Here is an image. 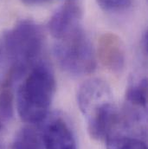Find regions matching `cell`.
<instances>
[{
    "label": "cell",
    "mask_w": 148,
    "mask_h": 149,
    "mask_svg": "<svg viewBox=\"0 0 148 149\" xmlns=\"http://www.w3.org/2000/svg\"><path fill=\"white\" fill-rule=\"evenodd\" d=\"M12 149H45L42 134L32 127H24L16 134Z\"/></svg>",
    "instance_id": "cell-10"
},
{
    "label": "cell",
    "mask_w": 148,
    "mask_h": 149,
    "mask_svg": "<svg viewBox=\"0 0 148 149\" xmlns=\"http://www.w3.org/2000/svg\"><path fill=\"white\" fill-rule=\"evenodd\" d=\"M0 56H1V49H0Z\"/></svg>",
    "instance_id": "cell-16"
},
{
    "label": "cell",
    "mask_w": 148,
    "mask_h": 149,
    "mask_svg": "<svg viewBox=\"0 0 148 149\" xmlns=\"http://www.w3.org/2000/svg\"><path fill=\"white\" fill-rule=\"evenodd\" d=\"M54 55L60 67L73 75L91 74L96 67L93 45L81 27L58 40Z\"/></svg>",
    "instance_id": "cell-3"
},
{
    "label": "cell",
    "mask_w": 148,
    "mask_h": 149,
    "mask_svg": "<svg viewBox=\"0 0 148 149\" xmlns=\"http://www.w3.org/2000/svg\"><path fill=\"white\" fill-rule=\"evenodd\" d=\"M105 141L107 149H147V143L143 140L125 135L116 131L109 134Z\"/></svg>",
    "instance_id": "cell-11"
},
{
    "label": "cell",
    "mask_w": 148,
    "mask_h": 149,
    "mask_svg": "<svg viewBox=\"0 0 148 149\" xmlns=\"http://www.w3.org/2000/svg\"><path fill=\"white\" fill-rule=\"evenodd\" d=\"M68 1H74V0H68Z\"/></svg>",
    "instance_id": "cell-17"
},
{
    "label": "cell",
    "mask_w": 148,
    "mask_h": 149,
    "mask_svg": "<svg viewBox=\"0 0 148 149\" xmlns=\"http://www.w3.org/2000/svg\"><path fill=\"white\" fill-rule=\"evenodd\" d=\"M148 35L147 31H146L144 34H143V37H142V40H141V47H142V49L145 53V55H147V45H148Z\"/></svg>",
    "instance_id": "cell-15"
},
{
    "label": "cell",
    "mask_w": 148,
    "mask_h": 149,
    "mask_svg": "<svg viewBox=\"0 0 148 149\" xmlns=\"http://www.w3.org/2000/svg\"><path fill=\"white\" fill-rule=\"evenodd\" d=\"M100 7L108 12H120L126 10L132 0H96Z\"/></svg>",
    "instance_id": "cell-13"
},
{
    "label": "cell",
    "mask_w": 148,
    "mask_h": 149,
    "mask_svg": "<svg viewBox=\"0 0 148 149\" xmlns=\"http://www.w3.org/2000/svg\"><path fill=\"white\" fill-rule=\"evenodd\" d=\"M41 27L31 20H22L4 35V48L11 67L4 83L13 86L33 66L43 48Z\"/></svg>",
    "instance_id": "cell-2"
},
{
    "label": "cell",
    "mask_w": 148,
    "mask_h": 149,
    "mask_svg": "<svg viewBox=\"0 0 148 149\" xmlns=\"http://www.w3.org/2000/svg\"><path fill=\"white\" fill-rule=\"evenodd\" d=\"M26 5H41L49 3L51 0H21Z\"/></svg>",
    "instance_id": "cell-14"
},
{
    "label": "cell",
    "mask_w": 148,
    "mask_h": 149,
    "mask_svg": "<svg viewBox=\"0 0 148 149\" xmlns=\"http://www.w3.org/2000/svg\"><path fill=\"white\" fill-rule=\"evenodd\" d=\"M97 56L103 67L115 74L121 73L126 63V54L121 39L113 33H104L98 39Z\"/></svg>",
    "instance_id": "cell-5"
},
{
    "label": "cell",
    "mask_w": 148,
    "mask_h": 149,
    "mask_svg": "<svg viewBox=\"0 0 148 149\" xmlns=\"http://www.w3.org/2000/svg\"><path fill=\"white\" fill-rule=\"evenodd\" d=\"M81 10L74 1H68L50 17L48 27L52 37L61 40L80 28Z\"/></svg>",
    "instance_id": "cell-7"
},
{
    "label": "cell",
    "mask_w": 148,
    "mask_h": 149,
    "mask_svg": "<svg viewBox=\"0 0 148 149\" xmlns=\"http://www.w3.org/2000/svg\"><path fill=\"white\" fill-rule=\"evenodd\" d=\"M14 113V95L12 87L2 85L0 90V121L10 120Z\"/></svg>",
    "instance_id": "cell-12"
},
{
    "label": "cell",
    "mask_w": 148,
    "mask_h": 149,
    "mask_svg": "<svg viewBox=\"0 0 148 149\" xmlns=\"http://www.w3.org/2000/svg\"><path fill=\"white\" fill-rule=\"evenodd\" d=\"M41 134L45 149H77L69 125L60 116H54L49 120Z\"/></svg>",
    "instance_id": "cell-6"
},
{
    "label": "cell",
    "mask_w": 148,
    "mask_h": 149,
    "mask_svg": "<svg viewBox=\"0 0 148 149\" xmlns=\"http://www.w3.org/2000/svg\"><path fill=\"white\" fill-rule=\"evenodd\" d=\"M84 115L88 118V134L95 141H105L120 124V114L113 97L93 105Z\"/></svg>",
    "instance_id": "cell-4"
},
{
    "label": "cell",
    "mask_w": 148,
    "mask_h": 149,
    "mask_svg": "<svg viewBox=\"0 0 148 149\" xmlns=\"http://www.w3.org/2000/svg\"><path fill=\"white\" fill-rule=\"evenodd\" d=\"M109 97H113L109 85L101 79L93 78L88 80L80 87L77 94V102L79 109L84 113L92 105Z\"/></svg>",
    "instance_id": "cell-8"
},
{
    "label": "cell",
    "mask_w": 148,
    "mask_h": 149,
    "mask_svg": "<svg viewBox=\"0 0 148 149\" xmlns=\"http://www.w3.org/2000/svg\"><path fill=\"white\" fill-rule=\"evenodd\" d=\"M126 101L129 108L142 111L147 107V79L143 78L130 85L126 92Z\"/></svg>",
    "instance_id": "cell-9"
},
{
    "label": "cell",
    "mask_w": 148,
    "mask_h": 149,
    "mask_svg": "<svg viewBox=\"0 0 148 149\" xmlns=\"http://www.w3.org/2000/svg\"><path fill=\"white\" fill-rule=\"evenodd\" d=\"M55 92L56 79L51 69L42 63L35 64L17 89V107L22 120L29 124L43 121Z\"/></svg>",
    "instance_id": "cell-1"
}]
</instances>
